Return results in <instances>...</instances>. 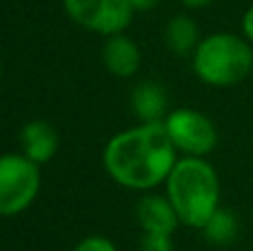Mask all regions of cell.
I'll return each instance as SVG.
<instances>
[{
    "instance_id": "6da1fadb",
    "label": "cell",
    "mask_w": 253,
    "mask_h": 251,
    "mask_svg": "<svg viewBox=\"0 0 253 251\" xmlns=\"http://www.w3.org/2000/svg\"><path fill=\"white\" fill-rule=\"evenodd\" d=\"M175 163L178 149L162 123H142L116 133L102 154L111 180L133 191H149L167 182Z\"/></svg>"
},
{
    "instance_id": "7a4b0ae2",
    "label": "cell",
    "mask_w": 253,
    "mask_h": 251,
    "mask_svg": "<svg viewBox=\"0 0 253 251\" xmlns=\"http://www.w3.org/2000/svg\"><path fill=\"white\" fill-rule=\"evenodd\" d=\"M167 198L180 222L202 229L220 207V178L213 165L198 156H184L171 169L165 182Z\"/></svg>"
},
{
    "instance_id": "3957f363",
    "label": "cell",
    "mask_w": 253,
    "mask_h": 251,
    "mask_svg": "<svg viewBox=\"0 0 253 251\" xmlns=\"http://www.w3.org/2000/svg\"><path fill=\"white\" fill-rule=\"evenodd\" d=\"M193 74L209 87H233L253 71V49L245 36L218 31L198 42L191 56Z\"/></svg>"
},
{
    "instance_id": "277c9868",
    "label": "cell",
    "mask_w": 253,
    "mask_h": 251,
    "mask_svg": "<svg viewBox=\"0 0 253 251\" xmlns=\"http://www.w3.org/2000/svg\"><path fill=\"white\" fill-rule=\"evenodd\" d=\"M40 191V165L25 154L0 156V216L11 218L31 207Z\"/></svg>"
},
{
    "instance_id": "5b68a950",
    "label": "cell",
    "mask_w": 253,
    "mask_h": 251,
    "mask_svg": "<svg viewBox=\"0 0 253 251\" xmlns=\"http://www.w3.org/2000/svg\"><path fill=\"white\" fill-rule=\"evenodd\" d=\"M162 125H165L173 147L182 151L184 156L205 158L218 147V129H215L213 120L202 111L180 107V109L167 114Z\"/></svg>"
},
{
    "instance_id": "8992f818",
    "label": "cell",
    "mask_w": 253,
    "mask_h": 251,
    "mask_svg": "<svg viewBox=\"0 0 253 251\" xmlns=\"http://www.w3.org/2000/svg\"><path fill=\"white\" fill-rule=\"evenodd\" d=\"M65 11L78 27L100 36L123 34L135 9L129 0H62Z\"/></svg>"
},
{
    "instance_id": "52a82bcc",
    "label": "cell",
    "mask_w": 253,
    "mask_h": 251,
    "mask_svg": "<svg viewBox=\"0 0 253 251\" xmlns=\"http://www.w3.org/2000/svg\"><path fill=\"white\" fill-rule=\"evenodd\" d=\"M135 218L144 234H173L175 227L180 225V218L175 213L173 205L167 196L147 194L140 198L135 207Z\"/></svg>"
},
{
    "instance_id": "ba28073f",
    "label": "cell",
    "mask_w": 253,
    "mask_h": 251,
    "mask_svg": "<svg viewBox=\"0 0 253 251\" xmlns=\"http://www.w3.org/2000/svg\"><path fill=\"white\" fill-rule=\"evenodd\" d=\"M102 62L105 67L118 78H131L140 69V49L133 38L125 34L107 36L102 47Z\"/></svg>"
},
{
    "instance_id": "9c48e42d",
    "label": "cell",
    "mask_w": 253,
    "mask_h": 251,
    "mask_svg": "<svg viewBox=\"0 0 253 251\" xmlns=\"http://www.w3.org/2000/svg\"><path fill=\"white\" fill-rule=\"evenodd\" d=\"M22 154L36 165H44L58 151V133L47 120H29L20 131Z\"/></svg>"
},
{
    "instance_id": "30bf717a",
    "label": "cell",
    "mask_w": 253,
    "mask_h": 251,
    "mask_svg": "<svg viewBox=\"0 0 253 251\" xmlns=\"http://www.w3.org/2000/svg\"><path fill=\"white\" fill-rule=\"evenodd\" d=\"M131 109L142 123H162L167 118V93L160 83L142 80L131 91Z\"/></svg>"
},
{
    "instance_id": "8fae6325",
    "label": "cell",
    "mask_w": 253,
    "mask_h": 251,
    "mask_svg": "<svg viewBox=\"0 0 253 251\" xmlns=\"http://www.w3.org/2000/svg\"><path fill=\"white\" fill-rule=\"evenodd\" d=\"M200 40L202 38H200V31H198V25L189 16H175L167 22L165 44L175 56H180V58L193 56V51H196Z\"/></svg>"
},
{
    "instance_id": "7c38bea8",
    "label": "cell",
    "mask_w": 253,
    "mask_h": 251,
    "mask_svg": "<svg viewBox=\"0 0 253 251\" xmlns=\"http://www.w3.org/2000/svg\"><path fill=\"white\" fill-rule=\"evenodd\" d=\"M202 234L209 240L211 245H218V247H224V245H231L233 240L238 238V231H240V222H238V216L231 211V209L218 207L215 213L205 222L202 227Z\"/></svg>"
},
{
    "instance_id": "4fadbf2b",
    "label": "cell",
    "mask_w": 253,
    "mask_h": 251,
    "mask_svg": "<svg viewBox=\"0 0 253 251\" xmlns=\"http://www.w3.org/2000/svg\"><path fill=\"white\" fill-rule=\"evenodd\" d=\"M140 251H173V240L169 234H144Z\"/></svg>"
},
{
    "instance_id": "5bb4252c",
    "label": "cell",
    "mask_w": 253,
    "mask_h": 251,
    "mask_svg": "<svg viewBox=\"0 0 253 251\" xmlns=\"http://www.w3.org/2000/svg\"><path fill=\"white\" fill-rule=\"evenodd\" d=\"M74 251H118L116 245L105 236H87L76 245Z\"/></svg>"
},
{
    "instance_id": "9a60e30c",
    "label": "cell",
    "mask_w": 253,
    "mask_h": 251,
    "mask_svg": "<svg viewBox=\"0 0 253 251\" xmlns=\"http://www.w3.org/2000/svg\"><path fill=\"white\" fill-rule=\"evenodd\" d=\"M242 36L253 44V4L245 11V16H242Z\"/></svg>"
},
{
    "instance_id": "2e32d148",
    "label": "cell",
    "mask_w": 253,
    "mask_h": 251,
    "mask_svg": "<svg viewBox=\"0 0 253 251\" xmlns=\"http://www.w3.org/2000/svg\"><path fill=\"white\" fill-rule=\"evenodd\" d=\"M129 2L135 11H147V9L153 7V4H158V0H129Z\"/></svg>"
},
{
    "instance_id": "e0dca14e",
    "label": "cell",
    "mask_w": 253,
    "mask_h": 251,
    "mask_svg": "<svg viewBox=\"0 0 253 251\" xmlns=\"http://www.w3.org/2000/svg\"><path fill=\"white\" fill-rule=\"evenodd\" d=\"M180 2L189 9H202V7H207V4H211L213 0H180Z\"/></svg>"
}]
</instances>
